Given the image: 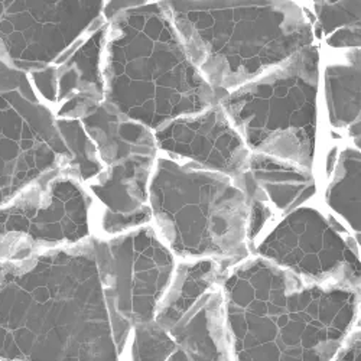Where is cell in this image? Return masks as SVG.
Listing matches in <instances>:
<instances>
[{
  "label": "cell",
  "instance_id": "14",
  "mask_svg": "<svg viewBox=\"0 0 361 361\" xmlns=\"http://www.w3.org/2000/svg\"><path fill=\"white\" fill-rule=\"evenodd\" d=\"M157 157L137 155L107 165L92 185L93 192L106 205L103 228L106 233H120L149 221L147 179Z\"/></svg>",
  "mask_w": 361,
  "mask_h": 361
},
{
  "label": "cell",
  "instance_id": "10",
  "mask_svg": "<svg viewBox=\"0 0 361 361\" xmlns=\"http://www.w3.org/2000/svg\"><path fill=\"white\" fill-rule=\"evenodd\" d=\"M344 230L314 208H296L266 235L257 252L308 283L355 290L360 266Z\"/></svg>",
  "mask_w": 361,
  "mask_h": 361
},
{
  "label": "cell",
  "instance_id": "11",
  "mask_svg": "<svg viewBox=\"0 0 361 361\" xmlns=\"http://www.w3.org/2000/svg\"><path fill=\"white\" fill-rule=\"evenodd\" d=\"M68 161V149L47 104L19 92L0 93V205Z\"/></svg>",
  "mask_w": 361,
  "mask_h": 361
},
{
  "label": "cell",
  "instance_id": "17",
  "mask_svg": "<svg viewBox=\"0 0 361 361\" xmlns=\"http://www.w3.org/2000/svg\"><path fill=\"white\" fill-rule=\"evenodd\" d=\"M80 122L106 165L137 155L157 157L154 130L125 116L107 102H102Z\"/></svg>",
  "mask_w": 361,
  "mask_h": 361
},
{
  "label": "cell",
  "instance_id": "2",
  "mask_svg": "<svg viewBox=\"0 0 361 361\" xmlns=\"http://www.w3.org/2000/svg\"><path fill=\"white\" fill-rule=\"evenodd\" d=\"M235 361H331L357 317L355 290L314 285L269 260L224 283Z\"/></svg>",
  "mask_w": 361,
  "mask_h": 361
},
{
  "label": "cell",
  "instance_id": "19",
  "mask_svg": "<svg viewBox=\"0 0 361 361\" xmlns=\"http://www.w3.org/2000/svg\"><path fill=\"white\" fill-rule=\"evenodd\" d=\"M220 274L221 269L216 260L180 264L159 300L154 321L169 333L212 290Z\"/></svg>",
  "mask_w": 361,
  "mask_h": 361
},
{
  "label": "cell",
  "instance_id": "9",
  "mask_svg": "<svg viewBox=\"0 0 361 361\" xmlns=\"http://www.w3.org/2000/svg\"><path fill=\"white\" fill-rule=\"evenodd\" d=\"M104 0H0V64L31 73L106 23Z\"/></svg>",
  "mask_w": 361,
  "mask_h": 361
},
{
  "label": "cell",
  "instance_id": "22",
  "mask_svg": "<svg viewBox=\"0 0 361 361\" xmlns=\"http://www.w3.org/2000/svg\"><path fill=\"white\" fill-rule=\"evenodd\" d=\"M310 8L315 16L319 41L344 29L360 27V0H322Z\"/></svg>",
  "mask_w": 361,
  "mask_h": 361
},
{
  "label": "cell",
  "instance_id": "23",
  "mask_svg": "<svg viewBox=\"0 0 361 361\" xmlns=\"http://www.w3.org/2000/svg\"><path fill=\"white\" fill-rule=\"evenodd\" d=\"M175 350V340L158 322L149 321L136 325L132 348L133 361H166Z\"/></svg>",
  "mask_w": 361,
  "mask_h": 361
},
{
  "label": "cell",
  "instance_id": "13",
  "mask_svg": "<svg viewBox=\"0 0 361 361\" xmlns=\"http://www.w3.org/2000/svg\"><path fill=\"white\" fill-rule=\"evenodd\" d=\"M107 23L81 38L55 64L56 102L55 117L82 118L104 102L103 49Z\"/></svg>",
  "mask_w": 361,
  "mask_h": 361
},
{
  "label": "cell",
  "instance_id": "27",
  "mask_svg": "<svg viewBox=\"0 0 361 361\" xmlns=\"http://www.w3.org/2000/svg\"><path fill=\"white\" fill-rule=\"evenodd\" d=\"M336 361H361L360 360V333L357 331L353 337L340 347L336 354Z\"/></svg>",
  "mask_w": 361,
  "mask_h": 361
},
{
  "label": "cell",
  "instance_id": "24",
  "mask_svg": "<svg viewBox=\"0 0 361 361\" xmlns=\"http://www.w3.org/2000/svg\"><path fill=\"white\" fill-rule=\"evenodd\" d=\"M19 92L29 99L38 100V94L29 81L27 73L0 64V93Z\"/></svg>",
  "mask_w": 361,
  "mask_h": 361
},
{
  "label": "cell",
  "instance_id": "15",
  "mask_svg": "<svg viewBox=\"0 0 361 361\" xmlns=\"http://www.w3.org/2000/svg\"><path fill=\"white\" fill-rule=\"evenodd\" d=\"M321 52L319 99L328 123L360 143V48Z\"/></svg>",
  "mask_w": 361,
  "mask_h": 361
},
{
  "label": "cell",
  "instance_id": "21",
  "mask_svg": "<svg viewBox=\"0 0 361 361\" xmlns=\"http://www.w3.org/2000/svg\"><path fill=\"white\" fill-rule=\"evenodd\" d=\"M55 126L70 154V161L64 171L77 180L96 178L103 171V162L80 120L55 117Z\"/></svg>",
  "mask_w": 361,
  "mask_h": 361
},
{
  "label": "cell",
  "instance_id": "4",
  "mask_svg": "<svg viewBox=\"0 0 361 361\" xmlns=\"http://www.w3.org/2000/svg\"><path fill=\"white\" fill-rule=\"evenodd\" d=\"M103 82L104 102L150 130L221 97L191 61L158 0L107 22Z\"/></svg>",
  "mask_w": 361,
  "mask_h": 361
},
{
  "label": "cell",
  "instance_id": "7",
  "mask_svg": "<svg viewBox=\"0 0 361 361\" xmlns=\"http://www.w3.org/2000/svg\"><path fill=\"white\" fill-rule=\"evenodd\" d=\"M90 200L78 180L55 168L0 205V262L78 243L88 235Z\"/></svg>",
  "mask_w": 361,
  "mask_h": 361
},
{
  "label": "cell",
  "instance_id": "1",
  "mask_svg": "<svg viewBox=\"0 0 361 361\" xmlns=\"http://www.w3.org/2000/svg\"><path fill=\"white\" fill-rule=\"evenodd\" d=\"M93 240L0 262V361H117Z\"/></svg>",
  "mask_w": 361,
  "mask_h": 361
},
{
  "label": "cell",
  "instance_id": "26",
  "mask_svg": "<svg viewBox=\"0 0 361 361\" xmlns=\"http://www.w3.org/2000/svg\"><path fill=\"white\" fill-rule=\"evenodd\" d=\"M149 2H154V0H104L102 16L107 23L116 16H118L120 13L128 12L130 9H136Z\"/></svg>",
  "mask_w": 361,
  "mask_h": 361
},
{
  "label": "cell",
  "instance_id": "12",
  "mask_svg": "<svg viewBox=\"0 0 361 361\" xmlns=\"http://www.w3.org/2000/svg\"><path fill=\"white\" fill-rule=\"evenodd\" d=\"M158 150L237 179L246 169L250 150L220 103L200 113L180 116L154 130Z\"/></svg>",
  "mask_w": 361,
  "mask_h": 361
},
{
  "label": "cell",
  "instance_id": "20",
  "mask_svg": "<svg viewBox=\"0 0 361 361\" xmlns=\"http://www.w3.org/2000/svg\"><path fill=\"white\" fill-rule=\"evenodd\" d=\"M326 164L331 175L326 204L360 234V149L334 147Z\"/></svg>",
  "mask_w": 361,
  "mask_h": 361
},
{
  "label": "cell",
  "instance_id": "5",
  "mask_svg": "<svg viewBox=\"0 0 361 361\" xmlns=\"http://www.w3.org/2000/svg\"><path fill=\"white\" fill-rule=\"evenodd\" d=\"M321 44L220 97L250 152L312 169L319 122Z\"/></svg>",
  "mask_w": 361,
  "mask_h": 361
},
{
  "label": "cell",
  "instance_id": "3",
  "mask_svg": "<svg viewBox=\"0 0 361 361\" xmlns=\"http://www.w3.org/2000/svg\"><path fill=\"white\" fill-rule=\"evenodd\" d=\"M205 81L223 96L315 42L300 0H158Z\"/></svg>",
  "mask_w": 361,
  "mask_h": 361
},
{
  "label": "cell",
  "instance_id": "25",
  "mask_svg": "<svg viewBox=\"0 0 361 361\" xmlns=\"http://www.w3.org/2000/svg\"><path fill=\"white\" fill-rule=\"evenodd\" d=\"M29 81L37 93L49 104L56 102V67L55 64L27 73Z\"/></svg>",
  "mask_w": 361,
  "mask_h": 361
},
{
  "label": "cell",
  "instance_id": "29",
  "mask_svg": "<svg viewBox=\"0 0 361 361\" xmlns=\"http://www.w3.org/2000/svg\"><path fill=\"white\" fill-rule=\"evenodd\" d=\"M300 2H304V4H307L308 6H311V5H314V4H319L321 0H300Z\"/></svg>",
  "mask_w": 361,
  "mask_h": 361
},
{
  "label": "cell",
  "instance_id": "28",
  "mask_svg": "<svg viewBox=\"0 0 361 361\" xmlns=\"http://www.w3.org/2000/svg\"><path fill=\"white\" fill-rule=\"evenodd\" d=\"M166 361H191V358L185 354L184 350H180V348L176 345V350L166 358Z\"/></svg>",
  "mask_w": 361,
  "mask_h": 361
},
{
  "label": "cell",
  "instance_id": "18",
  "mask_svg": "<svg viewBox=\"0 0 361 361\" xmlns=\"http://www.w3.org/2000/svg\"><path fill=\"white\" fill-rule=\"evenodd\" d=\"M247 172L279 213H290L315 194L311 171L274 157L250 152Z\"/></svg>",
  "mask_w": 361,
  "mask_h": 361
},
{
  "label": "cell",
  "instance_id": "16",
  "mask_svg": "<svg viewBox=\"0 0 361 361\" xmlns=\"http://www.w3.org/2000/svg\"><path fill=\"white\" fill-rule=\"evenodd\" d=\"M169 334L191 361H234L223 290H209Z\"/></svg>",
  "mask_w": 361,
  "mask_h": 361
},
{
  "label": "cell",
  "instance_id": "8",
  "mask_svg": "<svg viewBox=\"0 0 361 361\" xmlns=\"http://www.w3.org/2000/svg\"><path fill=\"white\" fill-rule=\"evenodd\" d=\"M113 340L120 354L132 325L154 321L171 278L173 262L150 228L111 242L93 240Z\"/></svg>",
  "mask_w": 361,
  "mask_h": 361
},
{
  "label": "cell",
  "instance_id": "6",
  "mask_svg": "<svg viewBox=\"0 0 361 361\" xmlns=\"http://www.w3.org/2000/svg\"><path fill=\"white\" fill-rule=\"evenodd\" d=\"M150 213L180 256H212L230 266L247 256L249 201L221 172L159 158L149 188Z\"/></svg>",
  "mask_w": 361,
  "mask_h": 361
}]
</instances>
